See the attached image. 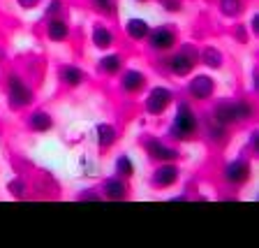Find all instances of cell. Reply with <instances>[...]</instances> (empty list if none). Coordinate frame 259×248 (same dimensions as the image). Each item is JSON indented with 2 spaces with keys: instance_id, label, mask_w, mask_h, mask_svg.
<instances>
[{
  "instance_id": "obj_20",
  "label": "cell",
  "mask_w": 259,
  "mask_h": 248,
  "mask_svg": "<svg viewBox=\"0 0 259 248\" xmlns=\"http://www.w3.org/2000/svg\"><path fill=\"white\" fill-rule=\"evenodd\" d=\"M47 38L51 40V42H67V38H70V26H67V21L60 19V16H51L47 21Z\"/></svg>"
},
{
  "instance_id": "obj_7",
  "label": "cell",
  "mask_w": 259,
  "mask_h": 248,
  "mask_svg": "<svg viewBox=\"0 0 259 248\" xmlns=\"http://www.w3.org/2000/svg\"><path fill=\"white\" fill-rule=\"evenodd\" d=\"M181 181V167L176 162H157V167L151 172L148 184L155 190H169Z\"/></svg>"
},
{
  "instance_id": "obj_34",
  "label": "cell",
  "mask_w": 259,
  "mask_h": 248,
  "mask_svg": "<svg viewBox=\"0 0 259 248\" xmlns=\"http://www.w3.org/2000/svg\"><path fill=\"white\" fill-rule=\"evenodd\" d=\"M190 200V197H188V195H176V197H169V202H188Z\"/></svg>"
},
{
  "instance_id": "obj_11",
  "label": "cell",
  "mask_w": 259,
  "mask_h": 248,
  "mask_svg": "<svg viewBox=\"0 0 259 248\" xmlns=\"http://www.w3.org/2000/svg\"><path fill=\"white\" fill-rule=\"evenodd\" d=\"M102 200H111V202H123L130 197V186L125 179L116 176V174H111V176H107L102 181Z\"/></svg>"
},
{
  "instance_id": "obj_10",
  "label": "cell",
  "mask_w": 259,
  "mask_h": 248,
  "mask_svg": "<svg viewBox=\"0 0 259 248\" xmlns=\"http://www.w3.org/2000/svg\"><path fill=\"white\" fill-rule=\"evenodd\" d=\"M146 86H148V79H146V75L141 70H137V67H127V70H120L118 75V88L123 95H139V93L146 91Z\"/></svg>"
},
{
  "instance_id": "obj_23",
  "label": "cell",
  "mask_w": 259,
  "mask_h": 248,
  "mask_svg": "<svg viewBox=\"0 0 259 248\" xmlns=\"http://www.w3.org/2000/svg\"><path fill=\"white\" fill-rule=\"evenodd\" d=\"M234 116L238 123H248L250 119H254V104L250 100H234Z\"/></svg>"
},
{
  "instance_id": "obj_3",
  "label": "cell",
  "mask_w": 259,
  "mask_h": 248,
  "mask_svg": "<svg viewBox=\"0 0 259 248\" xmlns=\"http://www.w3.org/2000/svg\"><path fill=\"white\" fill-rule=\"evenodd\" d=\"M141 149L153 162H176L181 158V151L171 146L167 139L157 135H144L141 137Z\"/></svg>"
},
{
  "instance_id": "obj_35",
  "label": "cell",
  "mask_w": 259,
  "mask_h": 248,
  "mask_svg": "<svg viewBox=\"0 0 259 248\" xmlns=\"http://www.w3.org/2000/svg\"><path fill=\"white\" fill-rule=\"evenodd\" d=\"M236 38H241V42H245V40H248V35H245V30H243V26H238Z\"/></svg>"
},
{
  "instance_id": "obj_8",
  "label": "cell",
  "mask_w": 259,
  "mask_h": 248,
  "mask_svg": "<svg viewBox=\"0 0 259 248\" xmlns=\"http://www.w3.org/2000/svg\"><path fill=\"white\" fill-rule=\"evenodd\" d=\"M148 42V49L155 51V54H169L174 51L178 44V38H176V30L169 26H157V28H151L148 38L144 40Z\"/></svg>"
},
{
  "instance_id": "obj_37",
  "label": "cell",
  "mask_w": 259,
  "mask_h": 248,
  "mask_svg": "<svg viewBox=\"0 0 259 248\" xmlns=\"http://www.w3.org/2000/svg\"><path fill=\"white\" fill-rule=\"evenodd\" d=\"M157 3H160V5H162V3H164V0H157Z\"/></svg>"
},
{
  "instance_id": "obj_6",
  "label": "cell",
  "mask_w": 259,
  "mask_h": 248,
  "mask_svg": "<svg viewBox=\"0 0 259 248\" xmlns=\"http://www.w3.org/2000/svg\"><path fill=\"white\" fill-rule=\"evenodd\" d=\"M222 179L229 188H243L252 179V165L245 156H238L234 160H229L222 169Z\"/></svg>"
},
{
  "instance_id": "obj_26",
  "label": "cell",
  "mask_w": 259,
  "mask_h": 248,
  "mask_svg": "<svg viewBox=\"0 0 259 248\" xmlns=\"http://www.w3.org/2000/svg\"><path fill=\"white\" fill-rule=\"evenodd\" d=\"M7 190L12 193V197H26V193H28V186H26V181L23 179H12L10 184H7Z\"/></svg>"
},
{
  "instance_id": "obj_15",
  "label": "cell",
  "mask_w": 259,
  "mask_h": 248,
  "mask_svg": "<svg viewBox=\"0 0 259 248\" xmlns=\"http://www.w3.org/2000/svg\"><path fill=\"white\" fill-rule=\"evenodd\" d=\"M95 141L100 151H109L116 141H118V130L113 123H97L95 125Z\"/></svg>"
},
{
  "instance_id": "obj_31",
  "label": "cell",
  "mask_w": 259,
  "mask_h": 248,
  "mask_svg": "<svg viewBox=\"0 0 259 248\" xmlns=\"http://www.w3.org/2000/svg\"><path fill=\"white\" fill-rule=\"evenodd\" d=\"M250 32H252V35H259V14L257 12H254L252 14V19H250Z\"/></svg>"
},
{
  "instance_id": "obj_16",
  "label": "cell",
  "mask_w": 259,
  "mask_h": 248,
  "mask_svg": "<svg viewBox=\"0 0 259 248\" xmlns=\"http://www.w3.org/2000/svg\"><path fill=\"white\" fill-rule=\"evenodd\" d=\"M58 79H60V84L67 88H79V86H83V81H86V72L81 70L79 65H60Z\"/></svg>"
},
{
  "instance_id": "obj_29",
  "label": "cell",
  "mask_w": 259,
  "mask_h": 248,
  "mask_svg": "<svg viewBox=\"0 0 259 248\" xmlns=\"http://www.w3.org/2000/svg\"><path fill=\"white\" fill-rule=\"evenodd\" d=\"M60 10H63V3H60V0H51V3H49V7H47V16H49V19H51V16H58Z\"/></svg>"
},
{
  "instance_id": "obj_36",
  "label": "cell",
  "mask_w": 259,
  "mask_h": 248,
  "mask_svg": "<svg viewBox=\"0 0 259 248\" xmlns=\"http://www.w3.org/2000/svg\"><path fill=\"white\" fill-rule=\"evenodd\" d=\"M137 3H148V0H137Z\"/></svg>"
},
{
  "instance_id": "obj_17",
  "label": "cell",
  "mask_w": 259,
  "mask_h": 248,
  "mask_svg": "<svg viewBox=\"0 0 259 248\" xmlns=\"http://www.w3.org/2000/svg\"><path fill=\"white\" fill-rule=\"evenodd\" d=\"M91 40H93V47L100 49V51H109V49L116 44V35H113V30L107 23H95Z\"/></svg>"
},
{
  "instance_id": "obj_13",
  "label": "cell",
  "mask_w": 259,
  "mask_h": 248,
  "mask_svg": "<svg viewBox=\"0 0 259 248\" xmlns=\"http://www.w3.org/2000/svg\"><path fill=\"white\" fill-rule=\"evenodd\" d=\"M201 132H204V137L213 146H222V144H227V139H229V128L215 123V121L210 119V116L201 119Z\"/></svg>"
},
{
  "instance_id": "obj_25",
  "label": "cell",
  "mask_w": 259,
  "mask_h": 248,
  "mask_svg": "<svg viewBox=\"0 0 259 248\" xmlns=\"http://www.w3.org/2000/svg\"><path fill=\"white\" fill-rule=\"evenodd\" d=\"M220 10L225 16L236 19V16L243 12V0H220Z\"/></svg>"
},
{
  "instance_id": "obj_18",
  "label": "cell",
  "mask_w": 259,
  "mask_h": 248,
  "mask_svg": "<svg viewBox=\"0 0 259 248\" xmlns=\"http://www.w3.org/2000/svg\"><path fill=\"white\" fill-rule=\"evenodd\" d=\"M125 67V63H123V56L120 54H104L102 58L97 60V72L102 77H116V75H120V70Z\"/></svg>"
},
{
  "instance_id": "obj_27",
  "label": "cell",
  "mask_w": 259,
  "mask_h": 248,
  "mask_svg": "<svg viewBox=\"0 0 259 248\" xmlns=\"http://www.w3.org/2000/svg\"><path fill=\"white\" fill-rule=\"evenodd\" d=\"M76 200H79V202H86V200L100 202V200H102V195L97 193V190H93V188H86V190H81V193L76 195Z\"/></svg>"
},
{
  "instance_id": "obj_2",
  "label": "cell",
  "mask_w": 259,
  "mask_h": 248,
  "mask_svg": "<svg viewBox=\"0 0 259 248\" xmlns=\"http://www.w3.org/2000/svg\"><path fill=\"white\" fill-rule=\"evenodd\" d=\"M5 93H7L10 109H14V112H21V109L30 107L32 100H35V91H32V86L23 79L21 75H16V72H12V75L7 77Z\"/></svg>"
},
{
  "instance_id": "obj_5",
  "label": "cell",
  "mask_w": 259,
  "mask_h": 248,
  "mask_svg": "<svg viewBox=\"0 0 259 248\" xmlns=\"http://www.w3.org/2000/svg\"><path fill=\"white\" fill-rule=\"evenodd\" d=\"M197 65H199V51L192 47H183L181 51H176V54L167 60L169 72H171L176 79H188Z\"/></svg>"
},
{
  "instance_id": "obj_32",
  "label": "cell",
  "mask_w": 259,
  "mask_h": 248,
  "mask_svg": "<svg viewBox=\"0 0 259 248\" xmlns=\"http://www.w3.org/2000/svg\"><path fill=\"white\" fill-rule=\"evenodd\" d=\"M250 79H252V91L257 93L259 91V67H257V65L252 67V75H250Z\"/></svg>"
},
{
  "instance_id": "obj_30",
  "label": "cell",
  "mask_w": 259,
  "mask_h": 248,
  "mask_svg": "<svg viewBox=\"0 0 259 248\" xmlns=\"http://www.w3.org/2000/svg\"><path fill=\"white\" fill-rule=\"evenodd\" d=\"M181 5H183L181 0H164V3H162V7H164L167 12H178L181 10Z\"/></svg>"
},
{
  "instance_id": "obj_24",
  "label": "cell",
  "mask_w": 259,
  "mask_h": 248,
  "mask_svg": "<svg viewBox=\"0 0 259 248\" xmlns=\"http://www.w3.org/2000/svg\"><path fill=\"white\" fill-rule=\"evenodd\" d=\"M91 5L102 16H116L118 12V0H91Z\"/></svg>"
},
{
  "instance_id": "obj_33",
  "label": "cell",
  "mask_w": 259,
  "mask_h": 248,
  "mask_svg": "<svg viewBox=\"0 0 259 248\" xmlns=\"http://www.w3.org/2000/svg\"><path fill=\"white\" fill-rule=\"evenodd\" d=\"M19 3V7H23V10H32V7L39 5V0H16Z\"/></svg>"
},
{
  "instance_id": "obj_21",
  "label": "cell",
  "mask_w": 259,
  "mask_h": 248,
  "mask_svg": "<svg viewBox=\"0 0 259 248\" xmlns=\"http://www.w3.org/2000/svg\"><path fill=\"white\" fill-rule=\"evenodd\" d=\"M199 63L208 70H222L225 67V54L218 47H204L199 49Z\"/></svg>"
},
{
  "instance_id": "obj_22",
  "label": "cell",
  "mask_w": 259,
  "mask_h": 248,
  "mask_svg": "<svg viewBox=\"0 0 259 248\" xmlns=\"http://www.w3.org/2000/svg\"><path fill=\"white\" fill-rule=\"evenodd\" d=\"M113 174L120 179H125V181H132L137 174V165L135 160L127 156V153H120L118 158H116V162H113Z\"/></svg>"
},
{
  "instance_id": "obj_9",
  "label": "cell",
  "mask_w": 259,
  "mask_h": 248,
  "mask_svg": "<svg viewBox=\"0 0 259 248\" xmlns=\"http://www.w3.org/2000/svg\"><path fill=\"white\" fill-rule=\"evenodd\" d=\"M188 95L197 102H208L210 97L215 95V79L206 72H199V75H190V81L185 86Z\"/></svg>"
},
{
  "instance_id": "obj_4",
  "label": "cell",
  "mask_w": 259,
  "mask_h": 248,
  "mask_svg": "<svg viewBox=\"0 0 259 248\" xmlns=\"http://www.w3.org/2000/svg\"><path fill=\"white\" fill-rule=\"evenodd\" d=\"M174 102H176V93L169 86H153L144 97V112L148 116H162L169 107H174Z\"/></svg>"
},
{
  "instance_id": "obj_28",
  "label": "cell",
  "mask_w": 259,
  "mask_h": 248,
  "mask_svg": "<svg viewBox=\"0 0 259 248\" xmlns=\"http://www.w3.org/2000/svg\"><path fill=\"white\" fill-rule=\"evenodd\" d=\"M248 149L252 156H259V130L254 128L252 132H250V139H248Z\"/></svg>"
},
{
  "instance_id": "obj_1",
  "label": "cell",
  "mask_w": 259,
  "mask_h": 248,
  "mask_svg": "<svg viewBox=\"0 0 259 248\" xmlns=\"http://www.w3.org/2000/svg\"><path fill=\"white\" fill-rule=\"evenodd\" d=\"M174 119L169 125V139L174 141H192L201 135V119L194 112V107L188 100H176Z\"/></svg>"
},
{
  "instance_id": "obj_12",
  "label": "cell",
  "mask_w": 259,
  "mask_h": 248,
  "mask_svg": "<svg viewBox=\"0 0 259 248\" xmlns=\"http://www.w3.org/2000/svg\"><path fill=\"white\" fill-rule=\"evenodd\" d=\"M208 116L215 123L225 125V128H232L236 125V116H234V100H215L213 107H210Z\"/></svg>"
},
{
  "instance_id": "obj_14",
  "label": "cell",
  "mask_w": 259,
  "mask_h": 248,
  "mask_svg": "<svg viewBox=\"0 0 259 248\" xmlns=\"http://www.w3.org/2000/svg\"><path fill=\"white\" fill-rule=\"evenodd\" d=\"M26 125L30 132H37V135H44L49 130H54V116L44 109H35L32 114H28Z\"/></svg>"
},
{
  "instance_id": "obj_19",
  "label": "cell",
  "mask_w": 259,
  "mask_h": 248,
  "mask_svg": "<svg viewBox=\"0 0 259 248\" xmlns=\"http://www.w3.org/2000/svg\"><path fill=\"white\" fill-rule=\"evenodd\" d=\"M148 32H151V23L146 21V19H139V16H132L125 21V35L130 40H135V42H144L148 38Z\"/></svg>"
}]
</instances>
